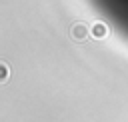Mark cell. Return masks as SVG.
Returning a JSON list of instances; mask_svg holds the SVG:
<instances>
[{"label": "cell", "mask_w": 128, "mask_h": 122, "mask_svg": "<svg viewBox=\"0 0 128 122\" xmlns=\"http://www.w3.org/2000/svg\"><path fill=\"white\" fill-rule=\"evenodd\" d=\"M70 36H72V40H76V42H84V40H88V26L82 24V22L72 24V28H70Z\"/></svg>", "instance_id": "1"}, {"label": "cell", "mask_w": 128, "mask_h": 122, "mask_svg": "<svg viewBox=\"0 0 128 122\" xmlns=\"http://www.w3.org/2000/svg\"><path fill=\"white\" fill-rule=\"evenodd\" d=\"M92 32H94V36H100V38H102V36H106V26H104V24H96V26L92 28Z\"/></svg>", "instance_id": "2"}]
</instances>
